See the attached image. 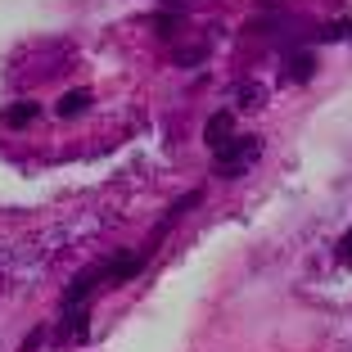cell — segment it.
Listing matches in <instances>:
<instances>
[{
	"label": "cell",
	"mask_w": 352,
	"mask_h": 352,
	"mask_svg": "<svg viewBox=\"0 0 352 352\" xmlns=\"http://www.w3.org/2000/svg\"><path fill=\"white\" fill-rule=\"evenodd\" d=\"M86 109H91V91H86V86L68 91L59 104H54V113H59V118H77V113H86Z\"/></svg>",
	"instance_id": "obj_4"
},
{
	"label": "cell",
	"mask_w": 352,
	"mask_h": 352,
	"mask_svg": "<svg viewBox=\"0 0 352 352\" xmlns=\"http://www.w3.org/2000/svg\"><path fill=\"white\" fill-rule=\"evenodd\" d=\"M135 271H140V258H104V262H91L86 271H77L73 285L63 289V307H77V302H86L95 289H100L104 280H131Z\"/></svg>",
	"instance_id": "obj_1"
},
{
	"label": "cell",
	"mask_w": 352,
	"mask_h": 352,
	"mask_svg": "<svg viewBox=\"0 0 352 352\" xmlns=\"http://www.w3.org/2000/svg\"><path fill=\"white\" fill-rule=\"evenodd\" d=\"M285 77H289V82H311V77H316V59H311V54H294L289 63H285Z\"/></svg>",
	"instance_id": "obj_5"
},
{
	"label": "cell",
	"mask_w": 352,
	"mask_h": 352,
	"mask_svg": "<svg viewBox=\"0 0 352 352\" xmlns=\"http://www.w3.org/2000/svg\"><path fill=\"white\" fill-rule=\"evenodd\" d=\"M235 95H239V100H249V104H262V100H267V91H262V86H253V82H249V86H239Z\"/></svg>",
	"instance_id": "obj_8"
},
{
	"label": "cell",
	"mask_w": 352,
	"mask_h": 352,
	"mask_svg": "<svg viewBox=\"0 0 352 352\" xmlns=\"http://www.w3.org/2000/svg\"><path fill=\"white\" fill-rule=\"evenodd\" d=\"M235 135V113H226V109H217V113L204 122V145H212V149H221Z\"/></svg>",
	"instance_id": "obj_3"
},
{
	"label": "cell",
	"mask_w": 352,
	"mask_h": 352,
	"mask_svg": "<svg viewBox=\"0 0 352 352\" xmlns=\"http://www.w3.org/2000/svg\"><path fill=\"white\" fill-rule=\"evenodd\" d=\"M36 118H41V104H32V100L5 109V126H28V122H36Z\"/></svg>",
	"instance_id": "obj_6"
},
{
	"label": "cell",
	"mask_w": 352,
	"mask_h": 352,
	"mask_svg": "<svg viewBox=\"0 0 352 352\" xmlns=\"http://www.w3.org/2000/svg\"><path fill=\"white\" fill-rule=\"evenodd\" d=\"M258 158H262V140H258V135H230L226 145L217 149L212 176H221V181H239V176L249 172Z\"/></svg>",
	"instance_id": "obj_2"
},
{
	"label": "cell",
	"mask_w": 352,
	"mask_h": 352,
	"mask_svg": "<svg viewBox=\"0 0 352 352\" xmlns=\"http://www.w3.org/2000/svg\"><path fill=\"white\" fill-rule=\"evenodd\" d=\"M339 253H343V258H352V230H348V235L339 239Z\"/></svg>",
	"instance_id": "obj_9"
},
{
	"label": "cell",
	"mask_w": 352,
	"mask_h": 352,
	"mask_svg": "<svg viewBox=\"0 0 352 352\" xmlns=\"http://www.w3.org/2000/svg\"><path fill=\"white\" fill-rule=\"evenodd\" d=\"M63 339H82V334H86V311H77V316H68V325H63Z\"/></svg>",
	"instance_id": "obj_7"
}]
</instances>
